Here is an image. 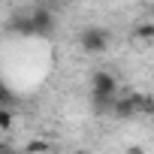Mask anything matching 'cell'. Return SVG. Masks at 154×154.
<instances>
[{"label": "cell", "instance_id": "obj_1", "mask_svg": "<svg viewBox=\"0 0 154 154\" xmlns=\"http://www.w3.org/2000/svg\"><path fill=\"white\" fill-rule=\"evenodd\" d=\"M115 94H118V79L112 72H94L91 79V97L100 106H115Z\"/></svg>", "mask_w": 154, "mask_h": 154}, {"label": "cell", "instance_id": "obj_2", "mask_svg": "<svg viewBox=\"0 0 154 154\" xmlns=\"http://www.w3.org/2000/svg\"><path fill=\"white\" fill-rule=\"evenodd\" d=\"M82 45H85L88 51H106V48H109V33L100 30V27H91V30L82 33Z\"/></svg>", "mask_w": 154, "mask_h": 154}, {"label": "cell", "instance_id": "obj_3", "mask_svg": "<svg viewBox=\"0 0 154 154\" xmlns=\"http://www.w3.org/2000/svg\"><path fill=\"white\" fill-rule=\"evenodd\" d=\"M0 136H3V127H0Z\"/></svg>", "mask_w": 154, "mask_h": 154}, {"label": "cell", "instance_id": "obj_4", "mask_svg": "<svg viewBox=\"0 0 154 154\" xmlns=\"http://www.w3.org/2000/svg\"><path fill=\"white\" fill-rule=\"evenodd\" d=\"M75 154H85V151H75Z\"/></svg>", "mask_w": 154, "mask_h": 154}]
</instances>
